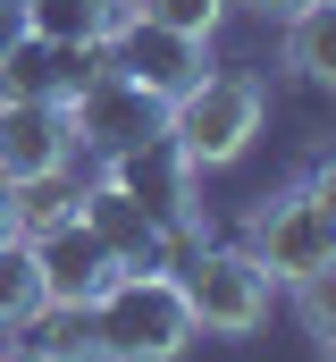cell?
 Wrapping results in <instances>:
<instances>
[{
    "label": "cell",
    "mask_w": 336,
    "mask_h": 362,
    "mask_svg": "<svg viewBox=\"0 0 336 362\" xmlns=\"http://www.w3.org/2000/svg\"><path fill=\"white\" fill-rule=\"evenodd\" d=\"M34 245V270H42V303H92L109 278L126 270L109 245H101V228L92 219H59V228H42V236H25Z\"/></svg>",
    "instance_id": "6"
},
{
    "label": "cell",
    "mask_w": 336,
    "mask_h": 362,
    "mask_svg": "<svg viewBox=\"0 0 336 362\" xmlns=\"http://www.w3.org/2000/svg\"><path fill=\"white\" fill-rule=\"evenodd\" d=\"M236 8H260V17H294L303 0H236Z\"/></svg>",
    "instance_id": "19"
},
{
    "label": "cell",
    "mask_w": 336,
    "mask_h": 362,
    "mask_svg": "<svg viewBox=\"0 0 336 362\" xmlns=\"http://www.w3.org/2000/svg\"><path fill=\"white\" fill-rule=\"evenodd\" d=\"M0 236H17V185L0 177Z\"/></svg>",
    "instance_id": "17"
},
{
    "label": "cell",
    "mask_w": 336,
    "mask_h": 362,
    "mask_svg": "<svg viewBox=\"0 0 336 362\" xmlns=\"http://www.w3.org/2000/svg\"><path fill=\"white\" fill-rule=\"evenodd\" d=\"M42 312V270L25 236H0V329H25Z\"/></svg>",
    "instance_id": "12"
},
{
    "label": "cell",
    "mask_w": 336,
    "mask_h": 362,
    "mask_svg": "<svg viewBox=\"0 0 336 362\" xmlns=\"http://www.w3.org/2000/svg\"><path fill=\"white\" fill-rule=\"evenodd\" d=\"M185 303H193V329L202 337H252L269 320V270L252 253H202L176 270Z\"/></svg>",
    "instance_id": "4"
},
{
    "label": "cell",
    "mask_w": 336,
    "mask_h": 362,
    "mask_svg": "<svg viewBox=\"0 0 336 362\" xmlns=\"http://www.w3.org/2000/svg\"><path fill=\"white\" fill-rule=\"evenodd\" d=\"M76 211H84V185H68V169L17 185V236H42V228H59V219H76Z\"/></svg>",
    "instance_id": "13"
},
{
    "label": "cell",
    "mask_w": 336,
    "mask_h": 362,
    "mask_svg": "<svg viewBox=\"0 0 336 362\" xmlns=\"http://www.w3.org/2000/svg\"><path fill=\"white\" fill-rule=\"evenodd\" d=\"M320 354H328V362H336V337H320Z\"/></svg>",
    "instance_id": "21"
},
{
    "label": "cell",
    "mask_w": 336,
    "mask_h": 362,
    "mask_svg": "<svg viewBox=\"0 0 336 362\" xmlns=\"http://www.w3.org/2000/svg\"><path fill=\"white\" fill-rule=\"evenodd\" d=\"M101 76H118L126 93H143V101H176V93L202 76V42L193 34H168V25H152L135 0H126V17L109 25V42H101Z\"/></svg>",
    "instance_id": "3"
},
{
    "label": "cell",
    "mask_w": 336,
    "mask_h": 362,
    "mask_svg": "<svg viewBox=\"0 0 336 362\" xmlns=\"http://www.w3.org/2000/svg\"><path fill=\"white\" fill-rule=\"evenodd\" d=\"M152 25H168V34H193V42H210V25L227 17V0H135Z\"/></svg>",
    "instance_id": "15"
},
{
    "label": "cell",
    "mask_w": 336,
    "mask_h": 362,
    "mask_svg": "<svg viewBox=\"0 0 336 362\" xmlns=\"http://www.w3.org/2000/svg\"><path fill=\"white\" fill-rule=\"evenodd\" d=\"M17 17H25V34H42V42L101 51V42H109V25L126 17V0H17Z\"/></svg>",
    "instance_id": "9"
},
{
    "label": "cell",
    "mask_w": 336,
    "mask_h": 362,
    "mask_svg": "<svg viewBox=\"0 0 336 362\" xmlns=\"http://www.w3.org/2000/svg\"><path fill=\"white\" fill-rule=\"evenodd\" d=\"M244 253L269 270V286H277V278H303V270H320V262H336V219L303 194V185H286V194H269V202L252 211Z\"/></svg>",
    "instance_id": "5"
},
{
    "label": "cell",
    "mask_w": 336,
    "mask_h": 362,
    "mask_svg": "<svg viewBox=\"0 0 336 362\" xmlns=\"http://www.w3.org/2000/svg\"><path fill=\"white\" fill-rule=\"evenodd\" d=\"M92 68H84V51L68 42H42V34H17L8 51H0V93H25V101H68Z\"/></svg>",
    "instance_id": "8"
},
{
    "label": "cell",
    "mask_w": 336,
    "mask_h": 362,
    "mask_svg": "<svg viewBox=\"0 0 336 362\" xmlns=\"http://www.w3.org/2000/svg\"><path fill=\"white\" fill-rule=\"evenodd\" d=\"M294 286V320L311 329V337H336V262H320V270L286 278Z\"/></svg>",
    "instance_id": "14"
},
{
    "label": "cell",
    "mask_w": 336,
    "mask_h": 362,
    "mask_svg": "<svg viewBox=\"0 0 336 362\" xmlns=\"http://www.w3.org/2000/svg\"><path fill=\"white\" fill-rule=\"evenodd\" d=\"M17 34H25V17H17V8H8V0H0V51H8V42H17Z\"/></svg>",
    "instance_id": "18"
},
{
    "label": "cell",
    "mask_w": 336,
    "mask_h": 362,
    "mask_svg": "<svg viewBox=\"0 0 336 362\" xmlns=\"http://www.w3.org/2000/svg\"><path fill=\"white\" fill-rule=\"evenodd\" d=\"M25 329H34L25 346L42 362H101V320H92V303H42Z\"/></svg>",
    "instance_id": "10"
},
{
    "label": "cell",
    "mask_w": 336,
    "mask_h": 362,
    "mask_svg": "<svg viewBox=\"0 0 336 362\" xmlns=\"http://www.w3.org/2000/svg\"><path fill=\"white\" fill-rule=\"evenodd\" d=\"M68 152H76V118H68V101L0 93V177H8V185L68 169Z\"/></svg>",
    "instance_id": "7"
},
{
    "label": "cell",
    "mask_w": 336,
    "mask_h": 362,
    "mask_svg": "<svg viewBox=\"0 0 336 362\" xmlns=\"http://www.w3.org/2000/svg\"><path fill=\"white\" fill-rule=\"evenodd\" d=\"M0 362H42V354H34V346H17V354H0Z\"/></svg>",
    "instance_id": "20"
},
{
    "label": "cell",
    "mask_w": 336,
    "mask_h": 362,
    "mask_svg": "<svg viewBox=\"0 0 336 362\" xmlns=\"http://www.w3.org/2000/svg\"><path fill=\"white\" fill-rule=\"evenodd\" d=\"M92 320H101V362H176L202 337L176 270H118L92 295Z\"/></svg>",
    "instance_id": "2"
},
{
    "label": "cell",
    "mask_w": 336,
    "mask_h": 362,
    "mask_svg": "<svg viewBox=\"0 0 336 362\" xmlns=\"http://www.w3.org/2000/svg\"><path fill=\"white\" fill-rule=\"evenodd\" d=\"M286 68L311 85H336V0H303L286 17Z\"/></svg>",
    "instance_id": "11"
},
{
    "label": "cell",
    "mask_w": 336,
    "mask_h": 362,
    "mask_svg": "<svg viewBox=\"0 0 336 362\" xmlns=\"http://www.w3.org/2000/svg\"><path fill=\"white\" fill-rule=\"evenodd\" d=\"M303 194H311V202H320V211L336 219V152H320V169L303 177Z\"/></svg>",
    "instance_id": "16"
},
{
    "label": "cell",
    "mask_w": 336,
    "mask_h": 362,
    "mask_svg": "<svg viewBox=\"0 0 336 362\" xmlns=\"http://www.w3.org/2000/svg\"><path fill=\"white\" fill-rule=\"evenodd\" d=\"M260 118H269V93L252 68H202L193 85L168 101L160 135L176 144V169L185 177H202V169H236L252 152V135H260Z\"/></svg>",
    "instance_id": "1"
}]
</instances>
